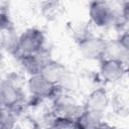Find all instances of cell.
<instances>
[{
	"label": "cell",
	"mask_w": 129,
	"mask_h": 129,
	"mask_svg": "<svg viewBox=\"0 0 129 129\" xmlns=\"http://www.w3.org/2000/svg\"><path fill=\"white\" fill-rule=\"evenodd\" d=\"M62 5L60 2L55 1H49V2H43L41 3L40 9L42 15L47 19H54L56 18L62 11Z\"/></svg>",
	"instance_id": "4fadbf2b"
},
{
	"label": "cell",
	"mask_w": 129,
	"mask_h": 129,
	"mask_svg": "<svg viewBox=\"0 0 129 129\" xmlns=\"http://www.w3.org/2000/svg\"><path fill=\"white\" fill-rule=\"evenodd\" d=\"M44 32L36 27L27 28L18 37V55H27L38 52L46 47Z\"/></svg>",
	"instance_id": "277c9868"
},
{
	"label": "cell",
	"mask_w": 129,
	"mask_h": 129,
	"mask_svg": "<svg viewBox=\"0 0 129 129\" xmlns=\"http://www.w3.org/2000/svg\"><path fill=\"white\" fill-rule=\"evenodd\" d=\"M17 58L20 62V66L22 67V70L28 75V77L40 74L43 67L50 59H52L50 50L47 47H44L33 54L19 55Z\"/></svg>",
	"instance_id": "ba28073f"
},
{
	"label": "cell",
	"mask_w": 129,
	"mask_h": 129,
	"mask_svg": "<svg viewBox=\"0 0 129 129\" xmlns=\"http://www.w3.org/2000/svg\"><path fill=\"white\" fill-rule=\"evenodd\" d=\"M49 129H77L75 118L54 116Z\"/></svg>",
	"instance_id": "9a60e30c"
},
{
	"label": "cell",
	"mask_w": 129,
	"mask_h": 129,
	"mask_svg": "<svg viewBox=\"0 0 129 129\" xmlns=\"http://www.w3.org/2000/svg\"><path fill=\"white\" fill-rule=\"evenodd\" d=\"M17 114L5 108H1V129H14L17 121Z\"/></svg>",
	"instance_id": "5bb4252c"
},
{
	"label": "cell",
	"mask_w": 129,
	"mask_h": 129,
	"mask_svg": "<svg viewBox=\"0 0 129 129\" xmlns=\"http://www.w3.org/2000/svg\"><path fill=\"white\" fill-rule=\"evenodd\" d=\"M0 101L1 108L9 109L17 115L21 111L25 101V94L17 81V77L9 76L2 80L0 86Z\"/></svg>",
	"instance_id": "6da1fadb"
},
{
	"label": "cell",
	"mask_w": 129,
	"mask_h": 129,
	"mask_svg": "<svg viewBox=\"0 0 129 129\" xmlns=\"http://www.w3.org/2000/svg\"><path fill=\"white\" fill-rule=\"evenodd\" d=\"M98 129H122V128H117V127L112 126V125H110V124H108L106 122H103Z\"/></svg>",
	"instance_id": "ac0fdd59"
},
{
	"label": "cell",
	"mask_w": 129,
	"mask_h": 129,
	"mask_svg": "<svg viewBox=\"0 0 129 129\" xmlns=\"http://www.w3.org/2000/svg\"><path fill=\"white\" fill-rule=\"evenodd\" d=\"M106 43V38L92 33L82 34L77 40L80 54L88 60H102L105 56Z\"/></svg>",
	"instance_id": "7a4b0ae2"
},
{
	"label": "cell",
	"mask_w": 129,
	"mask_h": 129,
	"mask_svg": "<svg viewBox=\"0 0 129 129\" xmlns=\"http://www.w3.org/2000/svg\"><path fill=\"white\" fill-rule=\"evenodd\" d=\"M77 129H98L104 122L103 116L84 110L75 118Z\"/></svg>",
	"instance_id": "8fae6325"
},
{
	"label": "cell",
	"mask_w": 129,
	"mask_h": 129,
	"mask_svg": "<svg viewBox=\"0 0 129 129\" xmlns=\"http://www.w3.org/2000/svg\"><path fill=\"white\" fill-rule=\"evenodd\" d=\"M26 87L31 97L38 100H52L61 91L59 87L51 84L41 74L28 77Z\"/></svg>",
	"instance_id": "5b68a950"
},
{
	"label": "cell",
	"mask_w": 129,
	"mask_h": 129,
	"mask_svg": "<svg viewBox=\"0 0 129 129\" xmlns=\"http://www.w3.org/2000/svg\"><path fill=\"white\" fill-rule=\"evenodd\" d=\"M117 39H118V40L120 41V43L124 46V48L129 52V28L126 29V30H124V31H122V32L118 35Z\"/></svg>",
	"instance_id": "2e32d148"
},
{
	"label": "cell",
	"mask_w": 129,
	"mask_h": 129,
	"mask_svg": "<svg viewBox=\"0 0 129 129\" xmlns=\"http://www.w3.org/2000/svg\"><path fill=\"white\" fill-rule=\"evenodd\" d=\"M89 18L96 27L107 28L116 23L118 16L109 2L93 1L89 3Z\"/></svg>",
	"instance_id": "3957f363"
},
{
	"label": "cell",
	"mask_w": 129,
	"mask_h": 129,
	"mask_svg": "<svg viewBox=\"0 0 129 129\" xmlns=\"http://www.w3.org/2000/svg\"><path fill=\"white\" fill-rule=\"evenodd\" d=\"M110 105V96L104 87L94 89L87 96L83 109L103 116Z\"/></svg>",
	"instance_id": "9c48e42d"
},
{
	"label": "cell",
	"mask_w": 129,
	"mask_h": 129,
	"mask_svg": "<svg viewBox=\"0 0 129 129\" xmlns=\"http://www.w3.org/2000/svg\"><path fill=\"white\" fill-rule=\"evenodd\" d=\"M40 74L51 84L60 88L61 84L70 74V71L62 62L52 58L43 67Z\"/></svg>",
	"instance_id": "30bf717a"
},
{
	"label": "cell",
	"mask_w": 129,
	"mask_h": 129,
	"mask_svg": "<svg viewBox=\"0 0 129 129\" xmlns=\"http://www.w3.org/2000/svg\"><path fill=\"white\" fill-rule=\"evenodd\" d=\"M120 17H121V20L123 21V23L129 25V2L122 3Z\"/></svg>",
	"instance_id": "e0dca14e"
},
{
	"label": "cell",
	"mask_w": 129,
	"mask_h": 129,
	"mask_svg": "<svg viewBox=\"0 0 129 129\" xmlns=\"http://www.w3.org/2000/svg\"><path fill=\"white\" fill-rule=\"evenodd\" d=\"M104 58L118 59L125 62L126 64H129V52L124 48L117 38L107 39Z\"/></svg>",
	"instance_id": "7c38bea8"
},
{
	"label": "cell",
	"mask_w": 129,
	"mask_h": 129,
	"mask_svg": "<svg viewBox=\"0 0 129 129\" xmlns=\"http://www.w3.org/2000/svg\"><path fill=\"white\" fill-rule=\"evenodd\" d=\"M51 102L54 116L76 118L83 111V106L79 105L73 94L62 90L51 100Z\"/></svg>",
	"instance_id": "8992f818"
},
{
	"label": "cell",
	"mask_w": 129,
	"mask_h": 129,
	"mask_svg": "<svg viewBox=\"0 0 129 129\" xmlns=\"http://www.w3.org/2000/svg\"><path fill=\"white\" fill-rule=\"evenodd\" d=\"M99 62V74L102 80L108 84H114L123 80L127 74L128 64L121 60L113 58H103Z\"/></svg>",
	"instance_id": "52a82bcc"
}]
</instances>
